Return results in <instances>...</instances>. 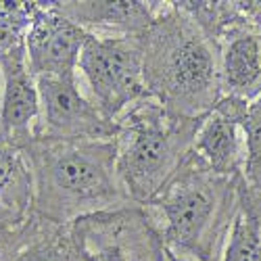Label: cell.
<instances>
[{
	"mask_svg": "<svg viewBox=\"0 0 261 261\" xmlns=\"http://www.w3.org/2000/svg\"><path fill=\"white\" fill-rule=\"evenodd\" d=\"M140 44L146 92L169 113L201 119L222 100L220 50L182 3L157 11Z\"/></svg>",
	"mask_w": 261,
	"mask_h": 261,
	"instance_id": "obj_1",
	"label": "cell"
},
{
	"mask_svg": "<svg viewBox=\"0 0 261 261\" xmlns=\"http://www.w3.org/2000/svg\"><path fill=\"white\" fill-rule=\"evenodd\" d=\"M25 157L34 176V215L40 220L71 226L129 203L115 169V140L36 138Z\"/></svg>",
	"mask_w": 261,
	"mask_h": 261,
	"instance_id": "obj_2",
	"label": "cell"
},
{
	"mask_svg": "<svg viewBox=\"0 0 261 261\" xmlns=\"http://www.w3.org/2000/svg\"><path fill=\"white\" fill-rule=\"evenodd\" d=\"M201 119L169 113L155 98H142L117 119V178L132 205L146 207L192 150Z\"/></svg>",
	"mask_w": 261,
	"mask_h": 261,
	"instance_id": "obj_3",
	"label": "cell"
},
{
	"mask_svg": "<svg viewBox=\"0 0 261 261\" xmlns=\"http://www.w3.org/2000/svg\"><path fill=\"white\" fill-rule=\"evenodd\" d=\"M230 180L213 173L197 155L188 153L178 171L167 180L146 207L161 215L155 224L167 255H190L209 261L230 205Z\"/></svg>",
	"mask_w": 261,
	"mask_h": 261,
	"instance_id": "obj_4",
	"label": "cell"
},
{
	"mask_svg": "<svg viewBox=\"0 0 261 261\" xmlns=\"http://www.w3.org/2000/svg\"><path fill=\"white\" fill-rule=\"evenodd\" d=\"M77 69L98 111L115 121L132 105L146 98L140 36L90 34L84 42Z\"/></svg>",
	"mask_w": 261,
	"mask_h": 261,
	"instance_id": "obj_5",
	"label": "cell"
},
{
	"mask_svg": "<svg viewBox=\"0 0 261 261\" xmlns=\"http://www.w3.org/2000/svg\"><path fill=\"white\" fill-rule=\"evenodd\" d=\"M77 261H165L167 255L144 207L127 205L71 224Z\"/></svg>",
	"mask_w": 261,
	"mask_h": 261,
	"instance_id": "obj_6",
	"label": "cell"
},
{
	"mask_svg": "<svg viewBox=\"0 0 261 261\" xmlns=\"http://www.w3.org/2000/svg\"><path fill=\"white\" fill-rule=\"evenodd\" d=\"M40 125L36 138L46 140H115L119 125L109 121L80 90L75 73L36 77Z\"/></svg>",
	"mask_w": 261,
	"mask_h": 261,
	"instance_id": "obj_7",
	"label": "cell"
},
{
	"mask_svg": "<svg viewBox=\"0 0 261 261\" xmlns=\"http://www.w3.org/2000/svg\"><path fill=\"white\" fill-rule=\"evenodd\" d=\"M88 32L65 17L55 3H38L25 36V57L34 77L71 75Z\"/></svg>",
	"mask_w": 261,
	"mask_h": 261,
	"instance_id": "obj_8",
	"label": "cell"
},
{
	"mask_svg": "<svg viewBox=\"0 0 261 261\" xmlns=\"http://www.w3.org/2000/svg\"><path fill=\"white\" fill-rule=\"evenodd\" d=\"M40 94L25 57V42L0 59V142L25 150L38 136Z\"/></svg>",
	"mask_w": 261,
	"mask_h": 261,
	"instance_id": "obj_9",
	"label": "cell"
},
{
	"mask_svg": "<svg viewBox=\"0 0 261 261\" xmlns=\"http://www.w3.org/2000/svg\"><path fill=\"white\" fill-rule=\"evenodd\" d=\"M249 102L236 96H222L211 113H207L199 125L192 142V153L197 155L217 176L234 178L245 161L243 119Z\"/></svg>",
	"mask_w": 261,
	"mask_h": 261,
	"instance_id": "obj_10",
	"label": "cell"
},
{
	"mask_svg": "<svg viewBox=\"0 0 261 261\" xmlns=\"http://www.w3.org/2000/svg\"><path fill=\"white\" fill-rule=\"evenodd\" d=\"M222 88L243 100L261 94V34L226 28L217 40Z\"/></svg>",
	"mask_w": 261,
	"mask_h": 261,
	"instance_id": "obj_11",
	"label": "cell"
},
{
	"mask_svg": "<svg viewBox=\"0 0 261 261\" xmlns=\"http://www.w3.org/2000/svg\"><path fill=\"white\" fill-rule=\"evenodd\" d=\"M0 261H77L71 226L32 215L21 228L0 234Z\"/></svg>",
	"mask_w": 261,
	"mask_h": 261,
	"instance_id": "obj_12",
	"label": "cell"
},
{
	"mask_svg": "<svg viewBox=\"0 0 261 261\" xmlns=\"http://www.w3.org/2000/svg\"><path fill=\"white\" fill-rule=\"evenodd\" d=\"M55 7L88 34L94 30L115 36H140L157 17L150 3L115 0V3H55Z\"/></svg>",
	"mask_w": 261,
	"mask_h": 261,
	"instance_id": "obj_13",
	"label": "cell"
},
{
	"mask_svg": "<svg viewBox=\"0 0 261 261\" xmlns=\"http://www.w3.org/2000/svg\"><path fill=\"white\" fill-rule=\"evenodd\" d=\"M34 215V176L25 150L0 142V234L13 232Z\"/></svg>",
	"mask_w": 261,
	"mask_h": 261,
	"instance_id": "obj_14",
	"label": "cell"
},
{
	"mask_svg": "<svg viewBox=\"0 0 261 261\" xmlns=\"http://www.w3.org/2000/svg\"><path fill=\"white\" fill-rule=\"evenodd\" d=\"M241 207L232 220L230 241L224 251V261H261V234H259V207L253 192L238 180Z\"/></svg>",
	"mask_w": 261,
	"mask_h": 261,
	"instance_id": "obj_15",
	"label": "cell"
},
{
	"mask_svg": "<svg viewBox=\"0 0 261 261\" xmlns=\"http://www.w3.org/2000/svg\"><path fill=\"white\" fill-rule=\"evenodd\" d=\"M243 134H245V148L247 161L245 171L251 186H247L257 205L261 207V94L253 98L247 107V115L243 119Z\"/></svg>",
	"mask_w": 261,
	"mask_h": 261,
	"instance_id": "obj_16",
	"label": "cell"
},
{
	"mask_svg": "<svg viewBox=\"0 0 261 261\" xmlns=\"http://www.w3.org/2000/svg\"><path fill=\"white\" fill-rule=\"evenodd\" d=\"M38 3H15V7L0 17V59L25 42L28 30Z\"/></svg>",
	"mask_w": 261,
	"mask_h": 261,
	"instance_id": "obj_17",
	"label": "cell"
},
{
	"mask_svg": "<svg viewBox=\"0 0 261 261\" xmlns=\"http://www.w3.org/2000/svg\"><path fill=\"white\" fill-rule=\"evenodd\" d=\"M15 3H17V0H0V17L7 15L15 7Z\"/></svg>",
	"mask_w": 261,
	"mask_h": 261,
	"instance_id": "obj_18",
	"label": "cell"
}]
</instances>
